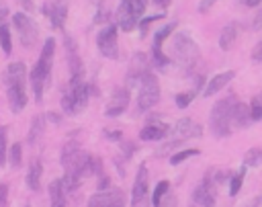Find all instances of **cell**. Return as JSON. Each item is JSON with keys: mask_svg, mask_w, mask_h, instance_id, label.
<instances>
[{"mask_svg": "<svg viewBox=\"0 0 262 207\" xmlns=\"http://www.w3.org/2000/svg\"><path fill=\"white\" fill-rule=\"evenodd\" d=\"M215 2H217V0H201V2H199V12H207Z\"/></svg>", "mask_w": 262, "mask_h": 207, "instance_id": "obj_41", "label": "cell"}, {"mask_svg": "<svg viewBox=\"0 0 262 207\" xmlns=\"http://www.w3.org/2000/svg\"><path fill=\"white\" fill-rule=\"evenodd\" d=\"M4 86H6V96L8 105L14 113H20L27 105V90H25V80H27V70L23 61H12L6 66L2 74Z\"/></svg>", "mask_w": 262, "mask_h": 207, "instance_id": "obj_1", "label": "cell"}, {"mask_svg": "<svg viewBox=\"0 0 262 207\" xmlns=\"http://www.w3.org/2000/svg\"><path fill=\"white\" fill-rule=\"evenodd\" d=\"M233 76H235V72L233 70H227V72H219V74H215L209 82H207V86H205V90H203V96H213V94H217L219 90H223L231 80H233Z\"/></svg>", "mask_w": 262, "mask_h": 207, "instance_id": "obj_18", "label": "cell"}, {"mask_svg": "<svg viewBox=\"0 0 262 207\" xmlns=\"http://www.w3.org/2000/svg\"><path fill=\"white\" fill-rule=\"evenodd\" d=\"M250 117L252 121H260L262 119V100L260 98H254L252 105H250Z\"/></svg>", "mask_w": 262, "mask_h": 207, "instance_id": "obj_35", "label": "cell"}, {"mask_svg": "<svg viewBox=\"0 0 262 207\" xmlns=\"http://www.w3.org/2000/svg\"><path fill=\"white\" fill-rule=\"evenodd\" d=\"M201 133H203V127H201L199 123H194L192 119L184 117V119L176 121V123L170 127V133H168V135L172 137V141L164 143V148H160L158 154H164V152H168V150L180 146L182 141H186V139H190V137H199Z\"/></svg>", "mask_w": 262, "mask_h": 207, "instance_id": "obj_7", "label": "cell"}, {"mask_svg": "<svg viewBox=\"0 0 262 207\" xmlns=\"http://www.w3.org/2000/svg\"><path fill=\"white\" fill-rule=\"evenodd\" d=\"M53 53H55V39L49 37L45 39L43 43V49H41V55L37 59V64L33 66L31 74H29V80H31V88H33V94H35V100L41 102L43 98V90L49 82V76H51V66H53Z\"/></svg>", "mask_w": 262, "mask_h": 207, "instance_id": "obj_2", "label": "cell"}, {"mask_svg": "<svg viewBox=\"0 0 262 207\" xmlns=\"http://www.w3.org/2000/svg\"><path fill=\"white\" fill-rule=\"evenodd\" d=\"M123 154H125V158L133 156V154H135V146H133L131 141H123Z\"/></svg>", "mask_w": 262, "mask_h": 207, "instance_id": "obj_40", "label": "cell"}, {"mask_svg": "<svg viewBox=\"0 0 262 207\" xmlns=\"http://www.w3.org/2000/svg\"><path fill=\"white\" fill-rule=\"evenodd\" d=\"M49 203L51 207H66V189L61 178L49 182Z\"/></svg>", "mask_w": 262, "mask_h": 207, "instance_id": "obj_22", "label": "cell"}, {"mask_svg": "<svg viewBox=\"0 0 262 207\" xmlns=\"http://www.w3.org/2000/svg\"><path fill=\"white\" fill-rule=\"evenodd\" d=\"M88 207H111L108 191H98L88 199Z\"/></svg>", "mask_w": 262, "mask_h": 207, "instance_id": "obj_27", "label": "cell"}, {"mask_svg": "<svg viewBox=\"0 0 262 207\" xmlns=\"http://www.w3.org/2000/svg\"><path fill=\"white\" fill-rule=\"evenodd\" d=\"M41 174H43V164L39 158L31 160L29 170H27V184L31 191H39L41 189Z\"/></svg>", "mask_w": 262, "mask_h": 207, "instance_id": "obj_21", "label": "cell"}, {"mask_svg": "<svg viewBox=\"0 0 262 207\" xmlns=\"http://www.w3.org/2000/svg\"><path fill=\"white\" fill-rule=\"evenodd\" d=\"M147 168L145 164H141L137 168V174H135V182H133V193H131V205L133 207H147L151 203L149 195H147Z\"/></svg>", "mask_w": 262, "mask_h": 207, "instance_id": "obj_11", "label": "cell"}, {"mask_svg": "<svg viewBox=\"0 0 262 207\" xmlns=\"http://www.w3.org/2000/svg\"><path fill=\"white\" fill-rule=\"evenodd\" d=\"M233 96H225L217 100L211 109V129L217 137H227L231 133V117H233V107H235Z\"/></svg>", "mask_w": 262, "mask_h": 207, "instance_id": "obj_4", "label": "cell"}, {"mask_svg": "<svg viewBox=\"0 0 262 207\" xmlns=\"http://www.w3.org/2000/svg\"><path fill=\"white\" fill-rule=\"evenodd\" d=\"M239 33H242V25H239V23L231 20L229 25H225L223 31H221V35H219V47H221L223 51H227V49L237 41Z\"/></svg>", "mask_w": 262, "mask_h": 207, "instance_id": "obj_20", "label": "cell"}, {"mask_svg": "<svg viewBox=\"0 0 262 207\" xmlns=\"http://www.w3.org/2000/svg\"><path fill=\"white\" fill-rule=\"evenodd\" d=\"M262 164V150L260 148H250L244 156V166H250V168H256Z\"/></svg>", "mask_w": 262, "mask_h": 207, "instance_id": "obj_26", "label": "cell"}, {"mask_svg": "<svg viewBox=\"0 0 262 207\" xmlns=\"http://www.w3.org/2000/svg\"><path fill=\"white\" fill-rule=\"evenodd\" d=\"M117 31H119L117 25H106V27L100 29L98 35H96V47H98V51H100L104 57H108V59H117V57H119Z\"/></svg>", "mask_w": 262, "mask_h": 207, "instance_id": "obj_10", "label": "cell"}, {"mask_svg": "<svg viewBox=\"0 0 262 207\" xmlns=\"http://www.w3.org/2000/svg\"><path fill=\"white\" fill-rule=\"evenodd\" d=\"M172 51L178 64H182L186 70H190L194 66V61L199 59V45L192 41V37L188 33H176L172 39Z\"/></svg>", "mask_w": 262, "mask_h": 207, "instance_id": "obj_6", "label": "cell"}, {"mask_svg": "<svg viewBox=\"0 0 262 207\" xmlns=\"http://www.w3.org/2000/svg\"><path fill=\"white\" fill-rule=\"evenodd\" d=\"M8 162V146H6V127H0V166Z\"/></svg>", "mask_w": 262, "mask_h": 207, "instance_id": "obj_34", "label": "cell"}, {"mask_svg": "<svg viewBox=\"0 0 262 207\" xmlns=\"http://www.w3.org/2000/svg\"><path fill=\"white\" fill-rule=\"evenodd\" d=\"M192 203L199 207H213L215 205V184L209 176H205L199 187L192 191Z\"/></svg>", "mask_w": 262, "mask_h": 207, "instance_id": "obj_12", "label": "cell"}, {"mask_svg": "<svg viewBox=\"0 0 262 207\" xmlns=\"http://www.w3.org/2000/svg\"><path fill=\"white\" fill-rule=\"evenodd\" d=\"M168 191H170V182H168V180H160V182L156 184V189H154L151 205H154V207H158V205H160V201H162V197H164Z\"/></svg>", "mask_w": 262, "mask_h": 207, "instance_id": "obj_28", "label": "cell"}, {"mask_svg": "<svg viewBox=\"0 0 262 207\" xmlns=\"http://www.w3.org/2000/svg\"><path fill=\"white\" fill-rule=\"evenodd\" d=\"M244 172H246V166H244L239 172H235V174L229 178V195H231V197H235V195L239 193L242 182H244Z\"/></svg>", "mask_w": 262, "mask_h": 207, "instance_id": "obj_31", "label": "cell"}, {"mask_svg": "<svg viewBox=\"0 0 262 207\" xmlns=\"http://www.w3.org/2000/svg\"><path fill=\"white\" fill-rule=\"evenodd\" d=\"M43 131H45V117H43V115H35L33 121H31V127H29V137H27V141H29L31 146H37V141L41 139Z\"/></svg>", "mask_w": 262, "mask_h": 207, "instance_id": "obj_24", "label": "cell"}, {"mask_svg": "<svg viewBox=\"0 0 262 207\" xmlns=\"http://www.w3.org/2000/svg\"><path fill=\"white\" fill-rule=\"evenodd\" d=\"M8 158H10V166H12V168H18V166H20V162H23V146H20L18 141L10 146Z\"/></svg>", "mask_w": 262, "mask_h": 207, "instance_id": "obj_29", "label": "cell"}, {"mask_svg": "<svg viewBox=\"0 0 262 207\" xmlns=\"http://www.w3.org/2000/svg\"><path fill=\"white\" fill-rule=\"evenodd\" d=\"M176 29V23H168L164 29H160L158 33H156V37H154V59H156V64L160 66V68H164V66H168L170 64V59L162 53V43H164V39L172 33Z\"/></svg>", "mask_w": 262, "mask_h": 207, "instance_id": "obj_15", "label": "cell"}, {"mask_svg": "<svg viewBox=\"0 0 262 207\" xmlns=\"http://www.w3.org/2000/svg\"><path fill=\"white\" fill-rule=\"evenodd\" d=\"M168 133H170V127L164 125V123H160V121L154 117V119L139 131V137H141L143 141H156V139H164Z\"/></svg>", "mask_w": 262, "mask_h": 207, "instance_id": "obj_19", "label": "cell"}, {"mask_svg": "<svg viewBox=\"0 0 262 207\" xmlns=\"http://www.w3.org/2000/svg\"><path fill=\"white\" fill-rule=\"evenodd\" d=\"M252 29H254V31H260V29H262V12L256 14V18H254V23H252Z\"/></svg>", "mask_w": 262, "mask_h": 207, "instance_id": "obj_42", "label": "cell"}, {"mask_svg": "<svg viewBox=\"0 0 262 207\" xmlns=\"http://www.w3.org/2000/svg\"><path fill=\"white\" fill-rule=\"evenodd\" d=\"M129 107V90L127 88H115L111 96V105L106 107V117H119Z\"/></svg>", "mask_w": 262, "mask_h": 207, "instance_id": "obj_16", "label": "cell"}, {"mask_svg": "<svg viewBox=\"0 0 262 207\" xmlns=\"http://www.w3.org/2000/svg\"><path fill=\"white\" fill-rule=\"evenodd\" d=\"M90 98V84L84 82V78H70V86L61 96V109L68 115L80 113L86 109Z\"/></svg>", "mask_w": 262, "mask_h": 207, "instance_id": "obj_3", "label": "cell"}, {"mask_svg": "<svg viewBox=\"0 0 262 207\" xmlns=\"http://www.w3.org/2000/svg\"><path fill=\"white\" fill-rule=\"evenodd\" d=\"M246 6H258V4H262V0H242Z\"/></svg>", "mask_w": 262, "mask_h": 207, "instance_id": "obj_47", "label": "cell"}, {"mask_svg": "<svg viewBox=\"0 0 262 207\" xmlns=\"http://www.w3.org/2000/svg\"><path fill=\"white\" fill-rule=\"evenodd\" d=\"M66 51H68V64H70V78H82V59L78 55V47L70 35L63 37Z\"/></svg>", "mask_w": 262, "mask_h": 207, "instance_id": "obj_17", "label": "cell"}, {"mask_svg": "<svg viewBox=\"0 0 262 207\" xmlns=\"http://www.w3.org/2000/svg\"><path fill=\"white\" fill-rule=\"evenodd\" d=\"M252 59H254L256 64H260V61H262V41L254 45V49H252Z\"/></svg>", "mask_w": 262, "mask_h": 207, "instance_id": "obj_39", "label": "cell"}, {"mask_svg": "<svg viewBox=\"0 0 262 207\" xmlns=\"http://www.w3.org/2000/svg\"><path fill=\"white\" fill-rule=\"evenodd\" d=\"M196 154H199V150H194V148L178 150L176 154H172V156H170V164H172V166H176V164H180V162H184V160H188V158H192V156H196Z\"/></svg>", "mask_w": 262, "mask_h": 207, "instance_id": "obj_30", "label": "cell"}, {"mask_svg": "<svg viewBox=\"0 0 262 207\" xmlns=\"http://www.w3.org/2000/svg\"><path fill=\"white\" fill-rule=\"evenodd\" d=\"M111 207H125V193L123 189H108Z\"/></svg>", "mask_w": 262, "mask_h": 207, "instance_id": "obj_32", "label": "cell"}, {"mask_svg": "<svg viewBox=\"0 0 262 207\" xmlns=\"http://www.w3.org/2000/svg\"><path fill=\"white\" fill-rule=\"evenodd\" d=\"M12 25H14L16 33H18V37H20L23 47L31 49V47L37 43V37H39V31H37V25L33 23V18H31L29 14H25V12H16V14L12 16Z\"/></svg>", "mask_w": 262, "mask_h": 207, "instance_id": "obj_9", "label": "cell"}, {"mask_svg": "<svg viewBox=\"0 0 262 207\" xmlns=\"http://www.w3.org/2000/svg\"><path fill=\"white\" fill-rule=\"evenodd\" d=\"M8 203V184L6 182H0V205L4 207Z\"/></svg>", "mask_w": 262, "mask_h": 207, "instance_id": "obj_38", "label": "cell"}, {"mask_svg": "<svg viewBox=\"0 0 262 207\" xmlns=\"http://www.w3.org/2000/svg\"><path fill=\"white\" fill-rule=\"evenodd\" d=\"M43 12L47 14V18L51 20V25L55 29H61L63 23H66V16H68V4L63 0H53V2H47L43 6Z\"/></svg>", "mask_w": 262, "mask_h": 207, "instance_id": "obj_14", "label": "cell"}, {"mask_svg": "<svg viewBox=\"0 0 262 207\" xmlns=\"http://www.w3.org/2000/svg\"><path fill=\"white\" fill-rule=\"evenodd\" d=\"M196 207H199V205H196Z\"/></svg>", "mask_w": 262, "mask_h": 207, "instance_id": "obj_50", "label": "cell"}, {"mask_svg": "<svg viewBox=\"0 0 262 207\" xmlns=\"http://www.w3.org/2000/svg\"><path fill=\"white\" fill-rule=\"evenodd\" d=\"M196 96V90H190V92H180V94H176V107L178 109H186L190 102H192V98Z\"/></svg>", "mask_w": 262, "mask_h": 207, "instance_id": "obj_33", "label": "cell"}, {"mask_svg": "<svg viewBox=\"0 0 262 207\" xmlns=\"http://www.w3.org/2000/svg\"><path fill=\"white\" fill-rule=\"evenodd\" d=\"M160 100V84L151 70H147L139 80V94H137V109L149 111Z\"/></svg>", "mask_w": 262, "mask_h": 207, "instance_id": "obj_8", "label": "cell"}, {"mask_svg": "<svg viewBox=\"0 0 262 207\" xmlns=\"http://www.w3.org/2000/svg\"><path fill=\"white\" fill-rule=\"evenodd\" d=\"M6 16H8V8H6V6L2 4V0H0V25L4 23V18H6Z\"/></svg>", "mask_w": 262, "mask_h": 207, "instance_id": "obj_44", "label": "cell"}, {"mask_svg": "<svg viewBox=\"0 0 262 207\" xmlns=\"http://www.w3.org/2000/svg\"><path fill=\"white\" fill-rule=\"evenodd\" d=\"M0 47H2V51L6 55L12 53V37H10V29H8L6 23L0 25Z\"/></svg>", "mask_w": 262, "mask_h": 207, "instance_id": "obj_25", "label": "cell"}, {"mask_svg": "<svg viewBox=\"0 0 262 207\" xmlns=\"http://www.w3.org/2000/svg\"><path fill=\"white\" fill-rule=\"evenodd\" d=\"M25 207H29V205H25Z\"/></svg>", "mask_w": 262, "mask_h": 207, "instance_id": "obj_48", "label": "cell"}, {"mask_svg": "<svg viewBox=\"0 0 262 207\" xmlns=\"http://www.w3.org/2000/svg\"><path fill=\"white\" fill-rule=\"evenodd\" d=\"M260 100H262V96H260Z\"/></svg>", "mask_w": 262, "mask_h": 207, "instance_id": "obj_49", "label": "cell"}, {"mask_svg": "<svg viewBox=\"0 0 262 207\" xmlns=\"http://www.w3.org/2000/svg\"><path fill=\"white\" fill-rule=\"evenodd\" d=\"M145 6H147V0H121L117 14H115V25L123 31L135 29Z\"/></svg>", "mask_w": 262, "mask_h": 207, "instance_id": "obj_5", "label": "cell"}, {"mask_svg": "<svg viewBox=\"0 0 262 207\" xmlns=\"http://www.w3.org/2000/svg\"><path fill=\"white\" fill-rule=\"evenodd\" d=\"M158 207H176V195L168 191V193L162 197V201H160V205H158Z\"/></svg>", "mask_w": 262, "mask_h": 207, "instance_id": "obj_36", "label": "cell"}, {"mask_svg": "<svg viewBox=\"0 0 262 207\" xmlns=\"http://www.w3.org/2000/svg\"><path fill=\"white\" fill-rule=\"evenodd\" d=\"M104 137H106V139H117V141H119L123 135H121V131H104Z\"/></svg>", "mask_w": 262, "mask_h": 207, "instance_id": "obj_43", "label": "cell"}, {"mask_svg": "<svg viewBox=\"0 0 262 207\" xmlns=\"http://www.w3.org/2000/svg\"><path fill=\"white\" fill-rule=\"evenodd\" d=\"M250 121H252V117H250V105L235 102V107H233V117H231V125L237 127V129H242V127H246Z\"/></svg>", "mask_w": 262, "mask_h": 207, "instance_id": "obj_23", "label": "cell"}, {"mask_svg": "<svg viewBox=\"0 0 262 207\" xmlns=\"http://www.w3.org/2000/svg\"><path fill=\"white\" fill-rule=\"evenodd\" d=\"M170 2H172V0H154V4H156V6H160V8H166Z\"/></svg>", "mask_w": 262, "mask_h": 207, "instance_id": "obj_46", "label": "cell"}, {"mask_svg": "<svg viewBox=\"0 0 262 207\" xmlns=\"http://www.w3.org/2000/svg\"><path fill=\"white\" fill-rule=\"evenodd\" d=\"M18 4L25 6V10H33V8H35V4H33L31 0H18Z\"/></svg>", "mask_w": 262, "mask_h": 207, "instance_id": "obj_45", "label": "cell"}, {"mask_svg": "<svg viewBox=\"0 0 262 207\" xmlns=\"http://www.w3.org/2000/svg\"><path fill=\"white\" fill-rule=\"evenodd\" d=\"M147 57L143 53H135L131 57V64H129V70H127V76H125V84L127 86H137L141 76L147 72Z\"/></svg>", "mask_w": 262, "mask_h": 207, "instance_id": "obj_13", "label": "cell"}, {"mask_svg": "<svg viewBox=\"0 0 262 207\" xmlns=\"http://www.w3.org/2000/svg\"><path fill=\"white\" fill-rule=\"evenodd\" d=\"M158 18H162V14H154V16H145V18H141V23H139V29H141V35H145V31H147V27L154 23V20H158Z\"/></svg>", "mask_w": 262, "mask_h": 207, "instance_id": "obj_37", "label": "cell"}]
</instances>
